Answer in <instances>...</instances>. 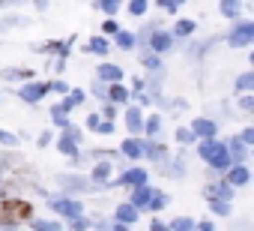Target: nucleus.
<instances>
[{"label": "nucleus", "instance_id": "obj_1", "mask_svg": "<svg viewBox=\"0 0 254 231\" xmlns=\"http://www.w3.org/2000/svg\"><path fill=\"white\" fill-rule=\"evenodd\" d=\"M27 216H30L27 201H18V198L0 201V222H18V219H27Z\"/></svg>", "mask_w": 254, "mask_h": 231}, {"label": "nucleus", "instance_id": "obj_3", "mask_svg": "<svg viewBox=\"0 0 254 231\" xmlns=\"http://www.w3.org/2000/svg\"><path fill=\"white\" fill-rule=\"evenodd\" d=\"M144 6H147L144 0H132V3H129V12H132V15H141V12H144Z\"/></svg>", "mask_w": 254, "mask_h": 231}, {"label": "nucleus", "instance_id": "obj_4", "mask_svg": "<svg viewBox=\"0 0 254 231\" xmlns=\"http://www.w3.org/2000/svg\"><path fill=\"white\" fill-rule=\"evenodd\" d=\"M177 30H180V33H191V21H180Z\"/></svg>", "mask_w": 254, "mask_h": 231}, {"label": "nucleus", "instance_id": "obj_2", "mask_svg": "<svg viewBox=\"0 0 254 231\" xmlns=\"http://www.w3.org/2000/svg\"><path fill=\"white\" fill-rule=\"evenodd\" d=\"M236 6H239V0H221V12H224V15H233Z\"/></svg>", "mask_w": 254, "mask_h": 231}]
</instances>
